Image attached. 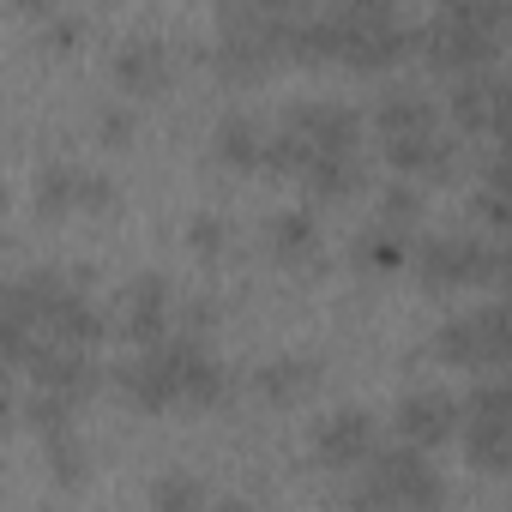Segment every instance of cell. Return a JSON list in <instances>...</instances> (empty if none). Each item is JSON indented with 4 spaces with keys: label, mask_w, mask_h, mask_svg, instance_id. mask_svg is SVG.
Returning <instances> with one entry per match:
<instances>
[{
    "label": "cell",
    "mask_w": 512,
    "mask_h": 512,
    "mask_svg": "<svg viewBox=\"0 0 512 512\" xmlns=\"http://www.w3.org/2000/svg\"><path fill=\"white\" fill-rule=\"evenodd\" d=\"M7 314H25L43 344H67V350H91L103 338V308L55 266L43 272H19L7 278Z\"/></svg>",
    "instance_id": "4"
},
{
    "label": "cell",
    "mask_w": 512,
    "mask_h": 512,
    "mask_svg": "<svg viewBox=\"0 0 512 512\" xmlns=\"http://www.w3.org/2000/svg\"><path fill=\"white\" fill-rule=\"evenodd\" d=\"M494 139H500V151H512V79H506V97H500V115H494Z\"/></svg>",
    "instance_id": "29"
},
{
    "label": "cell",
    "mask_w": 512,
    "mask_h": 512,
    "mask_svg": "<svg viewBox=\"0 0 512 512\" xmlns=\"http://www.w3.org/2000/svg\"><path fill=\"white\" fill-rule=\"evenodd\" d=\"M506 79L512 73H494V67H482V73H464L458 85H452V121L464 127V133H494V115H500V97H506Z\"/></svg>",
    "instance_id": "19"
},
{
    "label": "cell",
    "mask_w": 512,
    "mask_h": 512,
    "mask_svg": "<svg viewBox=\"0 0 512 512\" xmlns=\"http://www.w3.org/2000/svg\"><path fill=\"white\" fill-rule=\"evenodd\" d=\"M187 241H193V247L205 253V260H217V253H223V247L235 241V223H229L223 211H199V217L187 223Z\"/></svg>",
    "instance_id": "27"
},
{
    "label": "cell",
    "mask_w": 512,
    "mask_h": 512,
    "mask_svg": "<svg viewBox=\"0 0 512 512\" xmlns=\"http://www.w3.org/2000/svg\"><path fill=\"white\" fill-rule=\"evenodd\" d=\"M464 452L488 476L512 470V380H482L464 398Z\"/></svg>",
    "instance_id": "9"
},
{
    "label": "cell",
    "mask_w": 512,
    "mask_h": 512,
    "mask_svg": "<svg viewBox=\"0 0 512 512\" xmlns=\"http://www.w3.org/2000/svg\"><path fill=\"white\" fill-rule=\"evenodd\" d=\"M446 488H440V470L428 464L422 446H380L362 470V482L350 488V512H440Z\"/></svg>",
    "instance_id": "5"
},
{
    "label": "cell",
    "mask_w": 512,
    "mask_h": 512,
    "mask_svg": "<svg viewBox=\"0 0 512 512\" xmlns=\"http://www.w3.org/2000/svg\"><path fill=\"white\" fill-rule=\"evenodd\" d=\"M416 278L428 290H476L488 278H500V247L470 235V229H452V235H422L416 241Z\"/></svg>",
    "instance_id": "8"
},
{
    "label": "cell",
    "mask_w": 512,
    "mask_h": 512,
    "mask_svg": "<svg viewBox=\"0 0 512 512\" xmlns=\"http://www.w3.org/2000/svg\"><path fill=\"white\" fill-rule=\"evenodd\" d=\"M392 428H398L404 446H422L428 452V446H446L452 434H464V404L452 392H440V386H416V392L398 398Z\"/></svg>",
    "instance_id": "12"
},
{
    "label": "cell",
    "mask_w": 512,
    "mask_h": 512,
    "mask_svg": "<svg viewBox=\"0 0 512 512\" xmlns=\"http://www.w3.org/2000/svg\"><path fill=\"white\" fill-rule=\"evenodd\" d=\"M266 241H272V253H278L284 266L314 260V253H320V217H314V205H284V211H272Z\"/></svg>",
    "instance_id": "20"
},
{
    "label": "cell",
    "mask_w": 512,
    "mask_h": 512,
    "mask_svg": "<svg viewBox=\"0 0 512 512\" xmlns=\"http://www.w3.org/2000/svg\"><path fill=\"white\" fill-rule=\"evenodd\" d=\"M476 217H482L488 229L512 235V151H494L488 181H482V193H476Z\"/></svg>",
    "instance_id": "23"
},
{
    "label": "cell",
    "mask_w": 512,
    "mask_h": 512,
    "mask_svg": "<svg viewBox=\"0 0 512 512\" xmlns=\"http://www.w3.org/2000/svg\"><path fill=\"white\" fill-rule=\"evenodd\" d=\"M374 127H380L386 145H392V139L434 133V127H440V121H434V97H428L422 85H386V91L374 97Z\"/></svg>",
    "instance_id": "15"
},
{
    "label": "cell",
    "mask_w": 512,
    "mask_h": 512,
    "mask_svg": "<svg viewBox=\"0 0 512 512\" xmlns=\"http://www.w3.org/2000/svg\"><path fill=\"white\" fill-rule=\"evenodd\" d=\"M43 458H49V476L61 488H79L85 482V446H79V434H49L43 440Z\"/></svg>",
    "instance_id": "26"
},
{
    "label": "cell",
    "mask_w": 512,
    "mask_h": 512,
    "mask_svg": "<svg viewBox=\"0 0 512 512\" xmlns=\"http://www.w3.org/2000/svg\"><path fill=\"white\" fill-rule=\"evenodd\" d=\"M410 49V25L398 7L350 0V7H290V55H332L350 67H392Z\"/></svg>",
    "instance_id": "1"
},
{
    "label": "cell",
    "mask_w": 512,
    "mask_h": 512,
    "mask_svg": "<svg viewBox=\"0 0 512 512\" xmlns=\"http://www.w3.org/2000/svg\"><path fill=\"white\" fill-rule=\"evenodd\" d=\"M302 187L326 205V199H350L356 187H362V157H332V163H314L308 175H302Z\"/></svg>",
    "instance_id": "25"
},
{
    "label": "cell",
    "mask_w": 512,
    "mask_h": 512,
    "mask_svg": "<svg viewBox=\"0 0 512 512\" xmlns=\"http://www.w3.org/2000/svg\"><path fill=\"white\" fill-rule=\"evenodd\" d=\"M416 241H422L416 223H398V217H380V211H374V223L356 235L350 253H356V266H362V272H398V266L416 260Z\"/></svg>",
    "instance_id": "16"
},
{
    "label": "cell",
    "mask_w": 512,
    "mask_h": 512,
    "mask_svg": "<svg viewBox=\"0 0 512 512\" xmlns=\"http://www.w3.org/2000/svg\"><path fill=\"white\" fill-rule=\"evenodd\" d=\"M175 320H181V308H175L169 278L151 272V278H133V284L121 290V314H115V326H121V338H127L133 350H157V344L181 338Z\"/></svg>",
    "instance_id": "10"
},
{
    "label": "cell",
    "mask_w": 512,
    "mask_h": 512,
    "mask_svg": "<svg viewBox=\"0 0 512 512\" xmlns=\"http://www.w3.org/2000/svg\"><path fill=\"white\" fill-rule=\"evenodd\" d=\"M211 512H253V506L241 494H223V500H211Z\"/></svg>",
    "instance_id": "31"
},
{
    "label": "cell",
    "mask_w": 512,
    "mask_h": 512,
    "mask_svg": "<svg viewBox=\"0 0 512 512\" xmlns=\"http://www.w3.org/2000/svg\"><path fill=\"white\" fill-rule=\"evenodd\" d=\"M512 25V7H482V0H458V7H440L428 25H422V55L434 67H452L458 79L464 73H482L494 61V37Z\"/></svg>",
    "instance_id": "6"
},
{
    "label": "cell",
    "mask_w": 512,
    "mask_h": 512,
    "mask_svg": "<svg viewBox=\"0 0 512 512\" xmlns=\"http://www.w3.org/2000/svg\"><path fill=\"white\" fill-rule=\"evenodd\" d=\"M31 374V392H43V398H61V404H85L91 392H97V362H91V350H67V344H43L37 350V362L25 368Z\"/></svg>",
    "instance_id": "14"
},
{
    "label": "cell",
    "mask_w": 512,
    "mask_h": 512,
    "mask_svg": "<svg viewBox=\"0 0 512 512\" xmlns=\"http://www.w3.org/2000/svg\"><path fill=\"white\" fill-rule=\"evenodd\" d=\"M506 380H512V374H506Z\"/></svg>",
    "instance_id": "32"
},
{
    "label": "cell",
    "mask_w": 512,
    "mask_h": 512,
    "mask_svg": "<svg viewBox=\"0 0 512 512\" xmlns=\"http://www.w3.org/2000/svg\"><path fill=\"white\" fill-rule=\"evenodd\" d=\"M109 193H115V187H109V175H103V169H91V163L55 157V163H43V169H37V205H43L49 217L109 205Z\"/></svg>",
    "instance_id": "13"
},
{
    "label": "cell",
    "mask_w": 512,
    "mask_h": 512,
    "mask_svg": "<svg viewBox=\"0 0 512 512\" xmlns=\"http://www.w3.org/2000/svg\"><path fill=\"white\" fill-rule=\"evenodd\" d=\"M332 157H362V115L338 97H308L296 103L278 127H272V157L266 169L278 175H308L314 163H332Z\"/></svg>",
    "instance_id": "3"
},
{
    "label": "cell",
    "mask_w": 512,
    "mask_h": 512,
    "mask_svg": "<svg viewBox=\"0 0 512 512\" xmlns=\"http://www.w3.org/2000/svg\"><path fill=\"white\" fill-rule=\"evenodd\" d=\"M211 151H217V163H229V169H266V157H272V127H266L260 115H247V109H229V115L217 121V133H211Z\"/></svg>",
    "instance_id": "17"
},
{
    "label": "cell",
    "mask_w": 512,
    "mask_h": 512,
    "mask_svg": "<svg viewBox=\"0 0 512 512\" xmlns=\"http://www.w3.org/2000/svg\"><path fill=\"white\" fill-rule=\"evenodd\" d=\"M97 139H103V145H127V139H133V109L109 103V109L97 115Z\"/></svg>",
    "instance_id": "28"
},
{
    "label": "cell",
    "mask_w": 512,
    "mask_h": 512,
    "mask_svg": "<svg viewBox=\"0 0 512 512\" xmlns=\"http://www.w3.org/2000/svg\"><path fill=\"white\" fill-rule=\"evenodd\" d=\"M115 386L139 410H169V404H223L229 398V368L211 356L205 338H169L157 350H133L115 368Z\"/></svg>",
    "instance_id": "2"
},
{
    "label": "cell",
    "mask_w": 512,
    "mask_h": 512,
    "mask_svg": "<svg viewBox=\"0 0 512 512\" xmlns=\"http://www.w3.org/2000/svg\"><path fill=\"white\" fill-rule=\"evenodd\" d=\"M440 362L464 368V374H494L512 368V302H476L464 314H452L434 332Z\"/></svg>",
    "instance_id": "7"
},
{
    "label": "cell",
    "mask_w": 512,
    "mask_h": 512,
    "mask_svg": "<svg viewBox=\"0 0 512 512\" xmlns=\"http://www.w3.org/2000/svg\"><path fill=\"white\" fill-rule=\"evenodd\" d=\"M253 386H260L272 404H290V398H302L308 386H320V356H308V350H284V356H272V362L253 368Z\"/></svg>",
    "instance_id": "21"
},
{
    "label": "cell",
    "mask_w": 512,
    "mask_h": 512,
    "mask_svg": "<svg viewBox=\"0 0 512 512\" xmlns=\"http://www.w3.org/2000/svg\"><path fill=\"white\" fill-rule=\"evenodd\" d=\"M500 284H506V302H512V241L500 247Z\"/></svg>",
    "instance_id": "30"
},
{
    "label": "cell",
    "mask_w": 512,
    "mask_h": 512,
    "mask_svg": "<svg viewBox=\"0 0 512 512\" xmlns=\"http://www.w3.org/2000/svg\"><path fill=\"white\" fill-rule=\"evenodd\" d=\"M115 85L127 97H151L169 85V43L163 37H127L115 49Z\"/></svg>",
    "instance_id": "18"
},
{
    "label": "cell",
    "mask_w": 512,
    "mask_h": 512,
    "mask_svg": "<svg viewBox=\"0 0 512 512\" xmlns=\"http://www.w3.org/2000/svg\"><path fill=\"white\" fill-rule=\"evenodd\" d=\"M380 452V416L368 404H338L314 422V458L326 470H356Z\"/></svg>",
    "instance_id": "11"
},
{
    "label": "cell",
    "mask_w": 512,
    "mask_h": 512,
    "mask_svg": "<svg viewBox=\"0 0 512 512\" xmlns=\"http://www.w3.org/2000/svg\"><path fill=\"white\" fill-rule=\"evenodd\" d=\"M506 31H512V25H506Z\"/></svg>",
    "instance_id": "33"
},
{
    "label": "cell",
    "mask_w": 512,
    "mask_h": 512,
    "mask_svg": "<svg viewBox=\"0 0 512 512\" xmlns=\"http://www.w3.org/2000/svg\"><path fill=\"white\" fill-rule=\"evenodd\" d=\"M151 512H211V494H205V482H199V476L169 470V476H157V482H151Z\"/></svg>",
    "instance_id": "24"
},
{
    "label": "cell",
    "mask_w": 512,
    "mask_h": 512,
    "mask_svg": "<svg viewBox=\"0 0 512 512\" xmlns=\"http://www.w3.org/2000/svg\"><path fill=\"white\" fill-rule=\"evenodd\" d=\"M452 157H458V145H452V133H416V139H392L386 145V163L398 169V175H446L452 169Z\"/></svg>",
    "instance_id": "22"
}]
</instances>
